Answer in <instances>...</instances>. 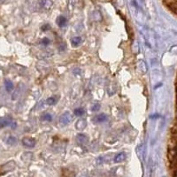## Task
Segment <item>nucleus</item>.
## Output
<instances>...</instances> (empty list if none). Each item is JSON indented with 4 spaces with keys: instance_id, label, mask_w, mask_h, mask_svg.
Here are the masks:
<instances>
[{
    "instance_id": "1",
    "label": "nucleus",
    "mask_w": 177,
    "mask_h": 177,
    "mask_svg": "<svg viewBox=\"0 0 177 177\" xmlns=\"http://www.w3.org/2000/svg\"><path fill=\"white\" fill-rule=\"evenodd\" d=\"M15 168V163L14 161H10L0 167V175H4L10 171H13Z\"/></svg>"
},
{
    "instance_id": "2",
    "label": "nucleus",
    "mask_w": 177,
    "mask_h": 177,
    "mask_svg": "<svg viewBox=\"0 0 177 177\" xmlns=\"http://www.w3.org/2000/svg\"><path fill=\"white\" fill-rule=\"evenodd\" d=\"M72 121V115L70 114V112H64L60 117H59V122L61 125H68Z\"/></svg>"
},
{
    "instance_id": "3",
    "label": "nucleus",
    "mask_w": 177,
    "mask_h": 177,
    "mask_svg": "<svg viewBox=\"0 0 177 177\" xmlns=\"http://www.w3.org/2000/svg\"><path fill=\"white\" fill-rule=\"evenodd\" d=\"M22 143L24 146L28 148H33L35 145V140L34 138H30V137H24L22 139Z\"/></svg>"
},
{
    "instance_id": "4",
    "label": "nucleus",
    "mask_w": 177,
    "mask_h": 177,
    "mask_svg": "<svg viewBox=\"0 0 177 177\" xmlns=\"http://www.w3.org/2000/svg\"><path fill=\"white\" fill-rule=\"evenodd\" d=\"M166 5L177 14V0H165Z\"/></svg>"
},
{
    "instance_id": "5",
    "label": "nucleus",
    "mask_w": 177,
    "mask_h": 177,
    "mask_svg": "<svg viewBox=\"0 0 177 177\" xmlns=\"http://www.w3.org/2000/svg\"><path fill=\"white\" fill-rule=\"evenodd\" d=\"M107 120V116H106L105 113H101V114H98V115H96L94 118H93V122H97V123H101V122H104Z\"/></svg>"
},
{
    "instance_id": "6",
    "label": "nucleus",
    "mask_w": 177,
    "mask_h": 177,
    "mask_svg": "<svg viewBox=\"0 0 177 177\" xmlns=\"http://www.w3.org/2000/svg\"><path fill=\"white\" fill-rule=\"evenodd\" d=\"M12 123H14V122L11 121V118H9V117L8 118H2V119H0V128L10 126Z\"/></svg>"
},
{
    "instance_id": "7",
    "label": "nucleus",
    "mask_w": 177,
    "mask_h": 177,
    "mask_svg": "<svg viewBox=\"0 0 177 177\" xmlns=\"http://www.w3.org/2000/svg\"><path fill=\"white\" fill-rule=\"evenodd\" d=\"M87 126V122L85 120L82 119V120H79L76 124H75V128L78 129V130H82V129H84Z\"/></svg>"
},
{
    "instance_id": "8",
    "label": "nucleus",
    "mask_w": 177,
    "mask_h": 177,
    "mask_svg": "<svg viewBox=\"0 0 177 177\" xmlns=\"http://www.w3.org/2000/svg\"><path fill=\"white\" fill-rule=\"evenodd\" d=\"M76 141L78 142L79 143H81V144H85V143H87V142H88V138H87L86 136L81 134V135H78V136H77Z\"/></svg>"
},
{
    "instance_id": "9",
    "label": "nucleus",
    "mask_w": 177,
    "mask_h": 177,
    "mask_svg": "<svg viewBox=\"0 0 177 177\" xmlns=\"http://www.w3.org/2000/svg\"><path fill=\"white\" fill-rule=\"evenodd\" d=\"M125 159H126V154L124 152H121V153H119L115 156L113 160H114L115 163H120V162H122L123 160H125Z\"/></svg>"
},
{
    "instance_id": "10",
    "label": "nucleus",
    "mask_w": 177,
    "mask_h": 177,
    "mask_svg": "<svg viewBox=\"0 0 177 177\" xmlns=\"http://www.w3.org/2000/svg\"><path fill=\"white\" fill-rule=\"evenodd\" d=\"M81 43H82V38L80 36H75V37L72 38V40H71V44L74 47H77Z\"/></svg>"
},
{
    "instance_id": "11",
    "label": "nucleus",
    "mask_w": 177,
    "mask_h": 177,
    "mask_svg": "<svg viewBox=\"0 0 177 177\" xmlns=\"http://www.w3.org/2000/svg\"><path fill=\"white\" fill-rule=\"evenodd\" d=\"M4 85H5V88H6V90H7L8 92L12 91V90L14 89V83H13L10 80H6L5 82H4Z\"/></svg>"
},
{
    "instance_id": "12",
    "label": "nucleus",
    "mask_w": 177,
    "mask_h": 177,
    "mask_svg": "<svg viewBox=\"0 0 177 177\" xmlns=\"http://www.w3.org/2000/svg\"><path fill=\"white\" fill-rule=\"evenodd\" d=\"M57 102H58V98L56 97H51V98H47V100H46V103L49 106H54L57 104Z\"/></svg>"
},
{
    "instance_id": "13",
    "label": "nucleus",
    "mask_w": 177,
    "mask_h": 177,
    "mask_svg": "<svg viewBox=\"0 0 177 177\" xmlns=\"http://www.w3.org/2000/svg\"><path fill=\"white\" fill-rule=\"evenodd\" d=\"M57 22H58V25L59 27H63V26H65V25H66L67 20H66V18L65 17H63V16H60V17L58 18V20H57Z\"/></svg>"
},
{
    "instance_id": "14",
    "label": "nucleus",
    "mask_w": 177,
    "mask_h": 177,
    "mask_svg": "<svg viewBox=\"0 0 177 177\" xmlns=\"http://www.w3.org/2000/svg\"><path fill=\"white\" fill-rule=\"evenodd\" d=\"M84 112H85V111L83 108H77L74 110V114L76 116H82L84 114Z\"/></svg>"
},
{
    "instance_id": "15",
    "label": "nucleus",
    "mask_w": 177,
    "mask_h": 177,
    "mask_svg": "<svg viewBox=\"0 0 177 177\" xmlns=\"http://www.w3.org/2000/svg\"><path fill=\"white\" fill-rule=\"evenodd\" d=\"M42 120L43 121H46V122H51L52 120V117L51 114L46 113V114H44V116L42 117Z\"/></svg>"
},
{
    "instance_id": "16",
    "label": "nucleus",
    "mask_w": 177,
    "mask_h": 177,
    "mask_svg": "<svg viewBox=\"0 0 177 177\" xmlns=\"http://www.w3.org/2000/svg\"><path fill=\"white\" fill-rule=\"evenodd\" d=\"M16 138L15 137H14V136H9V138L7 139V142L9 143V144H14L15 142H16Z\"/></svg>"
},
{
    "instance_id": "17",
    "label": "nucleus",
    "mask_w": 177,
    "mask_h": 177,
    "mask_svg": "<svg viewBox=\"0 0 177 177\" xmlns=\"http://www.w3.org/2000/svg\"><path fill=\"white\" fill-rule=\"evenodd\" d=\"M50 39H48L47 37H44V38H43V40L41 41V44H44V45H48L49 44H50Z\"/></svg>"
},
{
    "instance_id": "18",
    "label": "nucleus",
    "mask_w": 177,
    "mask_h": 177,
    "mask_svg": "<svg viewBox=\"0 0 177 177\" xmlns=\"http://www.w3.org/2000/svg\"><path fill=\"white\" fill-rule=\"evenodd\" d=\"M173 170V177H177V165L171 167Z\"/></svg>"
},
{
    "instance_id": "19",
    "label": "nucleus",
    "mask_w": 177,
    "mask_h": 177,
    "mask_svg": "<svg viewBox=\"0 0 177 177\" xmlns=\"http://www.w3.org/2000/svg\"><path fill=\"white\" fill-rule=\"evenodd\" d=\"M99 108H100V105L99 104H96V105H94V106H92V111H94V112H97V111H98L99 110Z\"/></svg>"
},
{
    "instance_id": "20",
    "label": "nucleus",
    "mask_w": 177,
    "mask_h": 177,
    "mask_svg": "<svg viewBox=\"0 0 177 177\" xmlns=\"http://www.w3.org/2000/svg\"><path fill=\"white\" fill-rule=\"evenodd\" d=\"M102 162H103V159H102V158H98V160H97V163H98V165H100Z\"/></svg>"
},
{
    "instance_id": "21",
    "label": "nucleus",
    "mask_w": 177,
    "mask_h": 177,
    "mask_svg": "<svg viewBox=\"0 0 177 177\" xmlns=\"http://www.w3.org/2000/svg\"><path fill=\"white\" fill-rule=\"evenodd\" d=\"M49 28V26L48 25H45V26H43L42 27V29L44 30V31H47V28Z\"/></svg>"
}]
</instances>
